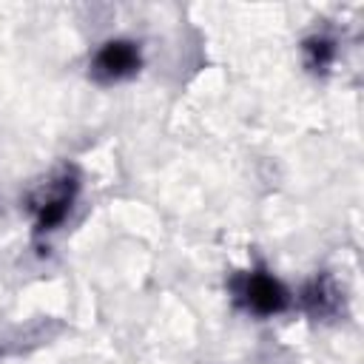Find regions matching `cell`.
<instances>
[{"label": "cell", "mask_w": 364, "mask_h": 364, "mask_svg": "<svg viewBox=\"0 0 364 364\" xmlns=\"http://www.w3.org/2000/svg\"><path fill=\"white\" fill-rule=\"evenodd\" d=\"M307 51L313 54V65H324L330 60V54H333V48H330L327 40H310L307 43Z\"/></svg>", "instance_id": "277c9868"}, {"label": "cell", "mask_w": 364, "mask_h": 364, "mask_svg": "<svg viewBox=\"0 0 364 364\" xmlns=\"http://www.w3.org/2000/svg\"><path fill=\"white\" fill-rule=\"evenodd\" d=\"M233 293H236V301L256 313V316H270V313H279L284 310L287 304V290L264 270H253V273H242L236 282H233Z\"/></svg>", "instance_id": "6da1fadb"}, {"label": "cell", "mask_w": 364, "mask_h": 364, "mask_svg": "<svg viewBox=\"0 0 364 364\" xmlns=\"http://www.w3.org/2000/svg\"><path fill=\"white\" fill-rule=\"evenodd\" d=\"M74 182L68 176L63 179H54V182H46V188L34 196V210H37V230H54L68 208H71V199H74Z\"/></svg>", "instance_id": "3957f363"}, {"label": "cell", "mask_w": 364, "mask_h": 364, "mask_svg": "<svg viewBox=\"0 0 364 364\" xmlns=\"http://www.w3.org/2000/svg\"><path fill=\"white\" fill-rule=\"evenodd\" d=\"M139 68V48L128 40H111L105 43L91 63V74L100 82H117L131 77Z\"/></svg>", "instance_id": "7a4b0ae2"}]
</instances>
